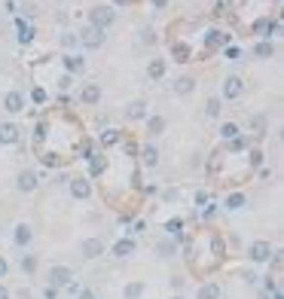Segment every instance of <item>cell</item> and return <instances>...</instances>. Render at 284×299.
Masks as SVG:
<instances>
[{
  "label": "cell",
  "mask_w": 284,
  "mask_h": 299,
  "mask_svg": "<svg viewBox=\"0 0 284 299\" xmlns=\"http://www.w3.org/2000/svg\"><path fill=\"white\" fill-rule=\"evenodd\" d=\"M86 19H89V28H98V31H107L113 22H116V13L110 10V7H92L89 13H86Z\"/></svg>",
  "instance_id": "obj_1"
},
{
  "label": "cell",
  "mask_w": 284,
  "mask_h": 299,
  "mask_svg": "<svg viewBox=\"0 0 284 299\" xmlns=\"http://www.w3.org/2000/svg\"><path fill=\"white\" fill-rule=\"evenodd\" d=\"M76 40H79V46H83V49H101L104 40H107V34L98 31V28H89V25H86L83 31L76 34Z\"/></svg>",
  "instance_id": "obj_2"
},
{
  "label": "cell",
  "mask_w": 284,
  "mask_h": 299,
  "mask_svg": "<svg viewBox=\"0 0 284 299\" xmlns=\"http://www.w3.org/2000/svg\"><path fill=\"white\" fill-rule=\"evenodd\" d=\"M73 281V269L70 266H49V287H67Z\"/></svg>",
  "instance_id": "obj_3"
},
{
  "label": "cell",
  "mask_w": 284,
  "mask_h": 299,
  "mask_svg": "<svg viewBox=\"0 0 284 299\" xmlns=\"http://www.w3.org/2000/svg\"><path fill=\"white\" fill-rule=\"evenodd\" d=\"M241 95H245V80L235 77V73H232V77H226V80H223V98H226V101H235V98H241Z\"/></svg>",
  "instance_id": "obj_4"
},
{
  "label": "cell",
  "mask_w": 284,
  "mask_h": 299,
  "mask_svg": "<svg viewBox=\"0 0 284 299\" xmlns=\"http://www.w3.org/2000/svg\"><path fill=\"white\" fill-rule=\"evenodd\" d=\"M272 244L269 241H254L251 247H248V256L254 259V263H269V259H272Z\"/></svg>",
  "instance_id": "obj_5"
},
{
  "label": "cell",
  "mask_w": 284,
  "mask_h": 299,
  "mask_svg": "<svg viewBox=\"0 0 284 299\" xmlns=\"http://www.w3.org/2000/svg\"><path fill=\"white\" fill-rule=\"evenodd\" d=\"M67 190H70V196H73V199L86 202V199L92 196V180H89V177H76V180H70Z\"/></svg>",
  "instance_id": "obj_6"
},
{
  "label": "cell",
  "mask_w": 284,
  "mask_h": 299,
  "mask_svg": "<svg viewBox=\"0 0 284 299\" xmlns=\"http://www.w3.org/2000/svg\"><path fill=\"white\" fill-rule=\"evenodd\" d=\"M79 253H83L86 259H98L104 253V241L101 238H86L83 244H79Z\"/></svg>",
  "instance_id": "obj_7"
},
{
  "label": "cell",
  "mask_w": 284,
  "mask_h": 299,
  "mask_svg": "<svg viewBox=\"0 0 284 299\" xmlns=\"http://www.w3.org/2000/svg\"><path fill=\"white\" fill-rule=\"evenodd\" d=\"M37 183H40V180H37V171H31V168H28V171H19V177H16V186H19L22 193H34Z\"/></svg>",
  "instance_id": "obj_8"
},
{
  "label": "cell",
  "mask_w": 284,
  "mask_h": 299,
  "mask_svg": "<svg viewBox=\"0 0 284 299\" xmlns=\"http://www.w3.org/2000/svg\"><path fill=\"white\" fill-rule=\"evenodd\" d=\"M13 241H16L19 247H28V244L34 241V229H31V223H19V226L13 229Z\"/></svg>",
  "instance_id": "obj_9"
},
{
  "label": "cell",
  "mask_w": 284,
  "mask_h": 299,
  "mask_svg": "<svg viewBox=\"0 0 284 299\" xmlns=\"http://www.w3.org/2000/svg\"><path fill=\"white\" fill-rule=\"evenodd\" d=\"M0 143L4 146L19 143V125L16 122H0Z\"/></svg>",
  "instance_id": "obj_10"
},
{
  "label": "cell",
  "mask_w": 284,
  "mask_h": 299,
  "mask_svg": "<svg viewBox=\"0 0 284 299\" xmlns=\"http://www.w3.org/2000/svg\"><path fill=\"white\" fill-rule=\"evenodd\" d=\"M4 110H7V113H22V110H25V95L22 92H7Z\"/></svg>",
  "instance_id": "obj_11"
},
{
  "label": "cell",
  "mask_w": 284,
  "mask_h": 299,
  "mask_svg": "<svg viewBox=\"0 0 284 299\" xmlns=\"http://www.w3.org/2000/svg\"><path fill=\"white\" fill-rule=\"evenodd\" d=\"M79 101L89 104V107H95V104L101 101V86H98V83H86L83 92H79Z\"/></svg>",
  "instance_id": "obj_12"
},
{
  "label": "cell",
  "mask_w": 284,
  "mask_h": 299,
  "mask_svg": "<svg viewBox=\"0 0 284 299\" xmlns=\"http://www.w3.org/2000/svg\"><path fill=\"white\" fill-rule=\"evenodd\" d=\"M126 119H129V122L147 119V104H144V101H132V104L126 107Z\"/></svg>",
  "instance_id": "obj_13"
},
{
  "label": "cell",
  "mask_w": 284,
  "mask_h": 299,
  "mask_svg": "<svg viewBox=\"0 0 284 299\" xmlns=\"http://www.w3.org/2000/svg\"><path fill=\"white\" fill-rule=\"evenodd\" d=\"M61 61H64V70H67V73H83V70H86L83 55H76V52H67Z\"/></svg>",
  "instance_id": "obj_14"
},
{
  "label": "cell",
  "mask_w": 284,
  "mask_h": 299,
  "mask_svg": "<svg viewBox=\"0 0 284 299\" xmlns=\"http://www.w3.org/2000/svg\"><path fill=\"white\" fill-rule=\"evenodd\" d=\"M171 89H174V95L186 98V95H193V92H196V80H193V77H177V80L171 83Z\"/></svg>",
  "instance_id": "obj_15"
},
{
  "label": "cell",
  "mask_w": 284,
  "mask_h": 299,
  "mask_svg": "<svg viewBox=\"0 0 284 299\" xmlns=\"http://www.w3.org/2000/svg\"><path fill=\"white\" fill-rule=\"evenodd\" d=\"M165 70H168L165 58H153V61L147 64V77H150V80H162V77H165Z\"/></svg>",
  "instance_id": "obj_16"
},
{
  "label": "cell",
  "mask_w": 284,
  "mask_h": 299,
  "mask_svg": "<svg viewBox=\"0 0 284 299\" xmlns=\"http://www.w3.org/2000/svg\"><path fill=\"white\" fill-rule=\"evenodd\" d=\"M132 250H135V241H132V238H119V241L113 244V256H119V259L132 256Z\"/></svg>",
  "instance_id": "obj_17"
},
{
  "label": "cell",
  "mask_w": 284,
  "mask_h": 299,
  "mask_svg": "<svg viewBox=\"0 0 284 299\" xmlns=\"http://www.w3.org/2000/svg\"><path fill=\"white\" fill-rule=\"evenodd\" d=\"M141 162H144L147 168H156V165H159V150H156L153 143H147V146L141 150Z\"/></svg>",
  "instance_id": "obj_18"
},
{
  "label": "cell",
  "mask_w": 284,
  "mask_h": 299,
  "mask_svg": "<svg viewBox=\"0 0 284 299\" xmlns=\"http://www.w3.org/2000/svg\"><path fill=\"white\" fill-rule=\"evenodd\" d=\"M165 131V116H147V134H162Z\"/></svg>",
  "instance_id": "obj_19"
},
{
  "label": "cell",
  "mask_w": 284,
  "mask_h": 299,
  "mask_svg": "<svg viewBox=\"0 0 284 299\" xmlns=\"http://www.w3.org/2000/svg\"><path fill=\"white\" fill-rule=\"evenodd\" d=\"M196 299H220V284H205V287H199Z\"/></svg>",
  "instance_id": "obj_20"
},
{
  "label": "cell",
  "mask_w": 284,
  "mask_h": 299,
  "mask_svg": "<svg viewBox=\"0 0 284 299\" xmlns=\"http://www.w3.org/2000/svg\"><path fill=\"white\" fill-rule=\"evenodd\" d=\"M119 140H123V131H119V128H104V131H101V143H104V146H113V143H119Z\"/></svg>",
  "instance_id": "obj_21"
},
{
  "label": "cell",
  "mask_w": 284,
  "mask_h": 299,
  "mask_svg": "<svg viewBox=\"0 0 284 299\" xmlns=\"http://www.w3.org/2000/svg\"><path fill=\"white\" fill-rule=\"evenodd\" d=\"M254 55H257V58H272V55H275V46H272L269 40H260V43L254 46Z\"/></svg>",
  "instance_id": "obj_22"
},
{
  "label": "cell",
  "mask_w": 284,
  "mask_h": 299,
  "mask_svg": "<svg viewBox=\"0 0 284 299\" xmlns=\"http://www.w3.org/2000/svg\"><path fill=\"white\" fill-rule=\"evenodd\" d=\"M254 31H257V37H269V31H278V25L269 22V19H260V22L254 25Z\"/></svg>",
  "instance_id": "obj_23"
},
{
  "label": "cell",
  "mask_w": 284,
  "mask_h": 299,
  "mask_svg": "<svg viewBox=\"0 0 284 299\" xmlns=\"http://www.w3.org/2000/svg\"><path fill=\"white\" fill-rule=\"evenodd\" d=\"M238 134H241V128H238L235 122H223V125H220V137H226V140H235Z\"/></svg>",
  "instance_id": "obj_24"
},
{
  "label": "cell",
  "mask_w": 284,
  "mask_h": 299,
  "mask_svg": "<svg viewBox=\"0 0 284 299\" xmlns=\"http://www.w3.org/2000/svg\"><path fill=\"white\" fill-rule=\"evenodd\" d=\"M141 293H144V284H141V281H132V284H126V290H123L126 299H141Z\"/></svg>",
  "instance_id": "obj_25"
},
{
  "label": "cell",
  "mask_w": 284,
  "mask_h": 299,
  "mask_svg": "<svg viewBox=\"0 0 284 299\" xmlns=\"http://www.w3.org/2000/svg\"><path fill=\"white\" fill-rule=\"evenodd\" d=\"M220 110H223V107H220V98H208V104H205V116H208V119H217Z\"/></svg>",
  "instance_id": "obj_26"
},
{
  "label": "cell",
  "mask_w": 284,
  "mask_h": 299,
  "mask_svg": "<svg viewBox=\"0 0 284 299\" xmlns=\"http://www.w3.org/2000/svg\"><path fill=\"white\" fill-rule=\"evenodd\" d=\"M58 43H61L64 49H76V46H79V40H76V34H73V31H64V34L58 37Z\"/></svg>",
  "instance_id": "obj_27"
},
{
  "label": "cell",
  "mask_w": 284,
  "mask_h": 299,
  "mask_svg": "<svg viewBox=\"0 0 284 299\" xmlns=\"http://www.w3.org/2000/svg\"><path fill=\"white\" fill-rule=\"evenodd\" d=\"M22 272H28V275L37 272V256L34 253H22Z\"/></svg>",
  "instance_id": "obj_28"
},
{
  "label": "cell",
  "mask_w": 284,
  "mask_h": 299,
  "mask_svg": "<svg viewBox=\"0 0 284 299\" xmlns=\"http://www.w3.org/2000/svg\"><path fill=\"white\" fill-rule=\"evenodd\" d=\"M245 205H248V199L241 196V193H235V196L226 199V208H229V211H238V208H245Z\"/></svg>",
  "instance_id": "obj_29"
},
{
  "label": "cell",
  "mask_w": 284,
  "mask_h": 299,
  "mask_svg": "<svg viewBox=\"0 0 284 299\" xmlns=\"http://www.w3.org/2000/svg\"><path fill=\"white\" fill-rule=\"evenodd\" d=\"M31 40H34V28L22 22V25H19V43H31Z\"/></svg>",
  "instance_id": "obj_30"
},
{
  "label": "cell",
  "mask_w": 284,
  "mask_h": 299,
  "mask_svg": "<svg viewBox=\"0 0 284 299\" xmlns=\"http://www.w3.org/2000/svg\"><path fill=\"white\" fill-rule=\"evenodd\" d=\"M226 43V34L220 31H208V46H223Z\"/></svg>",
  "instance_id": "obj_31"
},
{
  "label": "cell",
  "mask_w": 284,
  "mask_h": 299,
  "mask_svg": "<svg viewBox=\"0 0 284 299\" xmlns=\"http://www.w3.org/2000/svg\"><path fill=\"white\" fill-rule=\"evenodd\" d=\"M141 40L153 46V43H156V31H153V28H144V31H141Z\"/></svg>",
  "instance_id": "obj_32"
},
{
  "label": "cell",
  "mask_w": 284,
  "mask_h": 299,
  "mask_svg": "<svg viewBox=\"0 0 284 299\" xmlns=\"http://www.w3.org/2000/svg\"><path fill=\"white\" fill-rule=\"evenodd\" d=\"M104 168H107V162H104V156H95V159H92V171H95V174H101Z\"/></svg>",
  "instance_id": "obj_33"
},
{
  "label": "cell",
  "mask_w": 284,
  "mask_h": 299,
  "mask_svg": "<svg viewBox=\"0 0 284 299\" xmlns=\"http://www.w3.org/2000/svg\"><path fill=\"white\" fill-rule=\"evenodd\" d=\"M251 165H254V168L263 165V153H260V150H251Z\"/></svg>",
  "instance_id": "obj_34"
},
{
  "label": "cell",
  "mask_w": 284,
  "mask_h": 299,
  "mask_svg": "<svg viewBox=\"0 0 284 299\" xmlns=\"http://www.w3.org/2000/svg\"><path fill=\"white\" fill-rule=\"evenodd\" d=\"M43 296H46V299H58V287H49V284H46V290H43Z\"/></svg>",
  "instance_id": "obj_35"
},
{
  "label": "cell",
  "mask_w": 284,
  "mask_h": 299,
  "mask_svg": "<svg viewBox=\"0 0 284 299\" xmlns=\"http://www.w3.org/2000/svg\"><path fill=\"white\" fill-rule=\"evenodd\" d=\"M7 272H10V263H7L4 256H0V278H7Z\"/></svg>",
  "instance_id": "obj_36"
},
{
  "label": "cell",
  "mask_w": 284,
  "mask_h": 299,
  "mask_svg": "<svg viewBox=\"0 0 284 299\" xmlns=\"http://www.w3.org/2000/svg\"><path fill=\"white\" fill-rule=\"evenodd\" d=\"M10 296H13V293H10V287H7L4 281H0V299H10Z\"/></svg>",
  "instance_id": "obj_37"
},
{
  "label": "cell",
  "mask_w": 284,
  "mask_h": 299,
  "mask_svg": "<svg viewBox=\"0 0 284 299\" xmlns=\"http://www.w3.org/2000/svg\"><path fill=\"white\" fill-rule=\"evenodd\" d=\"M34 101H37V104L46 101V92H43V89H34Z\"/></svg>",
  "instance_id": "obj_38"
},
{
  "label": "cell",
  "mask_w": 284,
  "mask_h": 299,
  "mask_svg": "<svg viewBox=\"0 0 284 299\" xmlns=\"http://www.w3.org/2000/svg\"><path fill=\"white\" fill-rule=\"evenodd\" d=\"M165 229H168V232H177V229H180V220H168Z\"/></svg>",
  "instance_id": "obj_39"
},
{
  "label": "cell",
  "mask_w": 284,
  "mask_h": 299,
  "mask_svg": "<svg viewBox=\"0 0 284 299\" xmlns=\"http://www.w3.org/2000/svg\"><path fill=\"white\" fill-rule=\"evenodd\" d=\"M58 86H61V89H70V73H64V77L58 80Z\"/></svg>",
  "instance_id": "obj_40"
},
{
  "label": "cell",
  "mask_w": 284,
  "mask_h": 299,
  "mask_svg": "<svg viewBox=\"0 0 284 299\" xmlns=\"http://www.w3.org/2000/svg\"><path fill=\"white\" fill-rule=\"evenodd\" d=\"M22 10H25V16H34V13H37V4H25Z\"/></svg>",
  "instance_id": "obj_41"
},
{
  "label": "cell",
  "mask_w": 284,
  "mask_h": 299,
  "mask_svg": "<svg viewBox=\"0 0 284 299\" xmlns=\"http://www.w3.org/2000/svg\"><path fill=\"white\" fill-rule=\"evenodd\" d=\"M208 202V193H196V205H205Z\"/></svg>",
  "instance_id": "obj_42"
},
{
  "label": "cell",
  "mask_w": 284,
  "mask_h": 299,
  "mask_svg": "<svg viewBox=\"0 0 284 299\" xmlns=\"http://www.w3.org/2000/svg\"><path fill=\"white\" fill-rule=\"evenodd\" d=\"M174 52L180 55V61H186V46H174Z\"/></svg>",
  "instance_id": "obj_43"
},
{
  "label": "cell",
  "mask_w": 284,
  "mask_h": 299,
  "mask_svg": "<svg viewBox=\"0 0 284 299\" xmlns=\"http://www.w3.org/2000/svg\"><path fill=\"white\" fill-rule=\"evenodd\" d=\"M79 299H95V293L92 290H79Z\"/></svg>",
  "instance_id": "obj_44"
},
{
  "label": "cell",
  "mask_w": 284,
  "mask_h": 299,
  "mask_svg": "<svg viewBox=\"0 0 284 299\" xmlns=\"http://www.w3.org/2000/svg\"><path fill=\"white\" fill-rule=\"evenodd\" d=\"M153 7H156V10H165V7H168V0H153Z\"/></svg>",
  "instance_id": "obj_45"
},
{
  "label": "cell",
  "mask_w": 284,
  "mask_h": 299,
  "mask_svg": "<svg viewBox=\"0 0 284 299\" xmlns=\"http://www.w3.org/2000/svg\"><path fill=\"white\" fill-rule=\"evenodd\" d=\"M19 299H31V290H19Z\"/></svg>",
  "instance_id": "obj_46"
},
{
  "label": "cell",
  "mask_w": 284,
  "mask_h": 299,
  "mask_svg": "<svg viewBox=\"0 0 284 299\" xmlns=\"http://www.w3.org/2000/svg\"><path fill=\"white\" fill-rule=\"evenodd\" d=\"M113 4H119V7H129V4H132V0H113Z\"/></svg>",
  "instance_id": "obj_47"
},
{
  "label": "cell",
  "mask_w": 284,
  "mask_h": 299,
  "mask_svg": "<svg viewBox=\"0 0 284 299\" xmlns=\"http://www.w3.org/2000/svg\"><path fill=\"white\" fill-rule=\"evenodd\" d=\"M174 299H180V296H174Z\"/></svg>",
  "instance_id": "obj_48"
}]
</instances>
